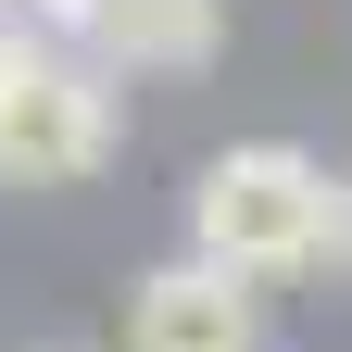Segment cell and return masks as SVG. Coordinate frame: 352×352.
I'll use <instances>...</instances> for the list:
<instances>
[{
  "mask_svg": "<svg viewBox=\"0 0 352 352\" xmlns=\"http://www.w3.org/2000/svg\"><path fill=\"white\" fill-rule=\"evenodd\" d=\"M88 51L126 76H201L227 51V0H101L88 13Z\"/></svg>",
  "mask_w": 352,
  "mask_h": 352,
  "instance_id": "277c9868",
  "label": "cell"
},
{
  "mask_svg": "<svg viewBox=\"0 0 352 352\" xmlns=\"http://www.w3.org/2000/svg\"><path fill=\"white\" fill-rule=\"evenodd\" d=\"M327 214H340V176L289 139H239L201 164L189 189V264L214 277H289V264H327Z\"/></svg>",
  "mask_w": 352,
  "mask_h": 352,
  "instance_id": "6da1fadb",
  "label": "cell"
},
{
  "mask_svg": "<svg viewBox=\"0 0 352 352\" xmlns=\"http://www.w3.org/2000/svg\"><path fill=\"white\" fill-rule=\"evenodd\" d=\"M88 13H101V0H0V25H25L38 51H63V38H88Z\"/></svg>",
  "mask_w": 352,
  "mask_h": 352,
  "instance_id": "5b68a950",
  "label": "cell"
},
{
  "mask_svg": "<svg viewBox=\"0 0 352 352\" xmlns=\"http://www.w3.org/2000/svg\"><path fill=\"white\" fill-rule=\"evenodd\" d=\"M327 264L352 277V189H340V214H327Z\"/></svg>",
  "mask_w": 352,
  "mask_h": 352,
  "instance_id": "8992f818",
  "label": "cell"
},
{
  "mask_svg": "<svg viewBox=\"0 0 352 352\" xmlns=\"http://www.w3.org/2000/svg\"><path fill=\"white\" fill-rule=\"evenodd\" d=\"M101 151H113L101 63L38 51L25 25H0V176L13 189H63V176H101Z\"/></svg>",
  "mask_w": 352,
  "mask_h": 352,
  "instance_id": "7a4b0ae2",
  "label": "cell"
},
{
  "mask_svg": "<svg viewBox=\"0 0 352 352\" xmlns=\"http://www.w3.org/2000/svg\"><path fill=\"white\" fill-rule=\"evenodd\" d=\"M126 352H264V289H239V277L176 252L126 302Z\"/></svg>",
  "mask_w": 352,
  "mask_h": 352,
  "instance_id": "3957f363",
  "label": "cell"
}]
</instances>
